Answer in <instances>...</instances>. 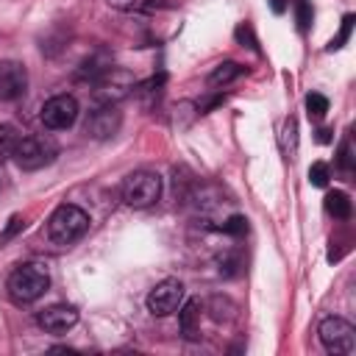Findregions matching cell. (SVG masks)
Instances as JSON below:
<instances>
[{
    "label": "cell",
    "instance_id": "1",
    "mask_svg": "<svg viewBox=\"0 0 356 356\" xmlns=\"http://www.w3.org/2000/svg\"><path fill=\"white\" fill-rule=\"evenodd\" d=\"M47 289H50V273L44 264L25 261V264L14 267V273L8 275V298L19 306L39 300Z\"/></svg>",
    "mask_w": 356,
    "mask_h": 356
},
{
    "label": "cell",
    "instance_id": "2",
    "mask_svg": "<svg viewBox=\"0 0 356 356\" xmlns=\"http://www.w3.org/2000/svg\"><path fill=\"white\" fill-rule=\"evenodd\" d=\"M89 231V214L72 203H61L47 220V236L58 248H70Z\"/></svg>",
    "mask_w": 356,
    "mask_h": 356
},
{
    "label": "cell",
    "instance_id": "3",
    "mask_svg": "<svg viewBox=\"0 0 356 356\" xmlns=\"http://www.w3.org/2000/svg\"><path fill=\"white\" fill-rule=\"evenodd\" d=\"M56 156H58V147H56V142H53L50 136H44V134L19 136V142H17L14 153H11L14 164H17L19 170H25V172H36V170L53 164Z\"/></svg>",
    "mask_w": 356,
    "mask_h": 356
},
{
    "label": "cell",
    "instance_id": "4",
    "mask_svg": "<svg viewBox=\"0 0 356 356\" xmlns=\"http://www.w3.org/2000/svg\"><path fill=\"white\" fill-rule=\"evenodd\" d=\"M161 197V178L153 170H134L122 181V200L131 209H147Z\"/></svg>",
    "mask_w": 356,
    "mask_h": 356
},
{
    "label": "cell",
    "instance_id": "5",
    "mask_svg": "<svg viewBox=\"0 0 356 356\" xmlns=\"http://www.w3.org/2000/svg\"><path fill=\"white\" fill-rule=\"evenodd\" d=\"M317 334L328 353H353L356 348V328L345 317H325Z\"/></svg>",
    "mask_w": 356,
    "mask_h": 356
},
{
    "label": "cell",
    "instance_id": "6",
    "mask_svg": "<svg viewBox=\"0 0 356 356\" xmlns=\"http://www.w3.org/2000/svg\"><path fill=\"white\" fill-rule=\"evenodd\" d=\"M145 303H147V312L150 314L167 317V314H172V312L181 309V303H184V284L178 278H164V281H159L147 292V300Z\"/></svg>",
    "mask_w": 356,
    "mask_h": 356
},
{
    "label": "cell",
    "instance_id": "7",
    "mask_svg": "<svg viewBox=\"0 0 356 356\" xmlns=\"http://www.w3.org/2000/svg\"><path fill=\"white\" fill-rule=\"evenodd\" d=\"M95 100L97 103H117V100H122L136 83H134V78L125 72V70H117V67H108L106 72H100L95 81Z\"/></svg>",
    "mask_w": 356,
    "mask_h": 356
},
{
    "label": "cell",
    "instance_id": "8",
    "mask_svg": "<svg viewBox=\"0 0 356 356\" xmlns=\"http://www.w3.org/2000/svg\"><path fill=\"white\" fill-rule=\"evenodd\" d=\"M39 120L47 131H64L78 120V100L72 95H56L42 106Z\"/></svg>",
    "mask_w": 356,
    "mask_h": 356
},
{
    "label": "cell",
    "instance_id": "9",
    "mask_svg": "<svg viewBox=\"0 0 356 356\" xmlns=\"http://www.w3.org/2000/svg\"><path fill=\"white\" fill-rule=\"evenodd\" d=\"M122 125V111L117 108V103H100L89 117H86V136L103 142V139H111Z\"/></svg>",
    "mask_w": 356,
    "mask_h": 356
},
{
    "label": "cell",
    "instance_id": "10",
    "mask_svg": "<svg viewBox=\"0 0 356 356\" xmlns=\"http://www.w3.org/2000/svg\"><path fill=\"white\" fill-rule=\"evenodd\" d=\"M28 89V70L19 61H0V100H19Z\"/></svg>",
    "mask_w": 356,
    "mask_h": 356
},
{
    "label": "cell",
    "instance_id": "11",
    "mask_svg": "<svg viewBox=\"0 0 356 356\" xmlns=\"http://www.w3.org/2000/svg\"><path fill=\"white\" fill-rule=\"evenodd\" d=\"M36 323L47 334H64V331H70L78 323V309L67 306V303H56V306H47L44 312H39Z\"/></svg>",
    "mask_w": 356,
    "mask_h": 356
},
{
    "label": "cell",
    "instance_id": "12",
    "mask_svg": "<svg viewBox=\"0 0 356 356\" xmlns=\"http://www.w3.org/2000/svg\"><path fill=\"white\" fill-rule=\"evenodd\" d=\"M200 312H203V306H200V300L197 298H192V300H186L184 306H181V334L186 337V339H197L200 337Z\"/></svg>",
    "mask_w": 356,
    "mask_h": 356
},
{
    "label": "cell",
    "instance_id": "13",
    "mask_svg": "<svg viewBox=\"0 0 356 356\" xmlns=\"http://www.w3.org/2000/svg\"><path fill=\"white\" fill-rule=\"evenodd\" d=\"M242 72H245L242 64H236V61H222V64H217V67L209 72V86H228V83L236 81Z\"/></svg>",
    "mask_w": 356,
    "mask_h": 356
},
{
    "label": "cell",
    "instance_id": "14",
    "mask_svg": "<svg viewBox=\"0 0 356 356\" xmlns=\"http://www.w3.org/2000/svg\"><path fill=\"white\" fill-rule=\"evenodd\" d=\"M325 211H328L334 220H348L350 211H353V203H350V197H348L342 189H334V192L325 195Z\"/></svg>",
    "mask_w": 356,
    "mask_h": 356
},
{
    "label": "cell",
    "instance_id": "15",
    "mask_svg": "<svg viewBox=\"0 0 356 356\" xmlns=\"http://www.w3.org/2000/svg\"><path fill=\"white\" fill-rule=\"evenodd\" d=\"M281 147H284V156L286 159H295L298 156V120L295 117H286V122H284Z\"/></svg>",
    "mask_w": 356,
    "mask_h": 356
},
{
    "label": "cell",
    "instance_id": "16",
    "mask_svg": "<svg viewBox=\"0 0 356 356\" xmlns=\"http://www.w3.org/2000/svg\"><path fill=\"white\" fill-rule=\"evenodd\" d=\"M292 8H295V22H298V31L306 33L314 22V8L309 0H292Z\"/></svg>",
    "mask_w": 356,
    "mask_h": 356
},
{
    "label": "cell",
    "instance_id": "17",
    "mask_svg": "<svg viewBox=\"0 0 356 356\" xmlns=\"http://www.w3.org/2000/svg\"><path fill=\"white\" fill-rule=\"evenodd\" d=\"M17 142H19L17 128H14V125H0V161L11 159V153H14Z\"/></svg>",
    "mask_w": 356,
    "mask_h": 356
},
{
    "label": "cell",
    "instance_id": "18",
    "mask_svg": "<svg viewBox=\"0 0 356 356\" xmlns=\"http://www.w3.org/2000/svg\"><path fill=\"white\" fill-rule=\"evenodd\" d=\"M353 19H356L353 14H345V17H342V25H339V33H337V36H334V39H331V42L325 44V50H328V53H334V50H339V47H345V42L350 39V31H353Z\"/></svg>",
    "mask_w": 356,
    "mask_h": 356
},
{
    "label": "cell",
    "instance_id": "19",
    "mask_svg": "<svg viewBox=\"0 0 356 356\" xmlns=\"http://www.w3.org/2000/svg\"><path fill=\"white\" fill-rule=\"evenodd\" d=\"M306 111H309L312 120H323L325 111H328V97L320 95V92H309L306 95Z\"/></svg>",
    "mask_w": 356,
    "mask_h": 356
},
{
    "label": "cell",
    "instance_id": "20",
    "mask_svg": "<svg viewBox=\"0 0 356 356\" xmlns=\"http://www.w3.org/2000/svg\"><path fill=\"white\" fill-rule=\"evenodd\" d=\"M337 167L342 172H353V145H350V136H345L339 142V150H337Z\"/></svg>",
    "mask_w": 356,
    "mask_h": 356
},
{
    "label": "cell",
    "instance_id": "21",
    "mask_svg": "<svg viewBox=\"0 0 356 356\" xmlns=\"http://www.w3.org/2000/svg\"><path fill=\"white\" fill-rule=\"evenodd\" d=\"M328 178H331V167L325 161H314L309 167V184L312 186H328Z\"/></svg>",
    "mask_w": 356,
    "mask_h": 356
},
{
    "label": "cell",
    "instance_id": "22",
    "mask_svg": "<svg viewBox=\"0 0 356 356\" xmlns=\"http://www.w3.org/2000/svg\"><path fill=\"white\" fill-rule=\"evenodd\" d=\"M234 39H236L242 47H250V50H256V53H259V39H256V33H253V28H250L248 22L236 25V31H234Z\"/></svg>",
    "mask_w": 356,
    "mask_h": 356
},
{
    "label": "cell",
    "instance_id": "23",
    "mask_svg": "<svg viewBox=\"0 0 356 356\" xmlns=\"http://www.w3.org/2000/svg\"><path fill=\"white\" fill-rule=\"evenodd\" d=\"M222 234H228V236H245L248 234V220L242 214H231L222 222Z\"/></svg>",
    "mask_w": 356,
    "mask_h": 356
},
{
    "label": "cell",
    "instance_id": "24",
    "mask_svg": "<svg viewBox=\"0 0 356 356\" xmlns=\"http://www.w3.org/2000/svg\"><path fill=\"white\" fill-rule=\"evenodd\" d=\"M22 225H25V220H22L19 214H14V217L8 220V225H6V231L0 234V248H3V245H6V242H8V239H11V236H14V234H17Z\"/></svg>",
    "mask_w": 356,
    "mask_h": 356
},
{
    "label": "cell",
    "instance_id": "25",
    "mask_svg": "<svg viewBox=\"0 0 356 356\" xmlns=\"http://www.w3.org/2000/svg\"><path fill=\"white\" fill-rule=\"evenodd\" d=\"M106 3L120 11H142L145 8V0H106Z\"/></svg>",
    "mask_w": 356,
    "mask_h": 356
},
{
    "label": "cell",
    "instance_id": "26",
    "mask_svg": "<svg viewBox=\"0 0 356 356\" xmlns=\"http://www.w3.org/2000/svg\"><path fill=\"white\" fill-rule=\"evenodd\" d=\"M236 256H225V259H220V275H234L236 273Z\"/></svg>",
    "mask_w": 356,
    "mask_h": 356
},
{
    "label": "cell",
    "instance_id": "27",
    "mask_svg": "<svg viewBox=\"0 0 356 356\" xmlns=\"http://www.w3.org/2000/svg\"><path fill=\"white\" fill-rule=\"evenodd\" d=\"M267 3H270L273 14H284L286 11V0H267Z\"/></svg>",
    "mask_w": 356,
    "mask_h": 356
},
{
    "label": "cell",
    "instance_id": "28",
    "mask_svg": "<svg viewBox=\"0 0 356 356\" xmlns=\"http://www.w3.org/2000/svg\"><path fill=\"white\" fill-rule=\"evenodd\" d=\"M317 139H320V142H331V131L320 128V131H317Z\"/></svg>",
    "mask_w": 356,
    "mask_h": 356
},
{
    "label": "cell",
    "instance_id": "29",
    "mask_svg": "<svg viewBox=\"0 0 356 356\" xmlns=\"http://www.w3.org/2000/svg\"><path fill=\"white\" fill-rule=\"evenodd\" d=\"M0 186H3V181H0Z\"/></svg>",
    "mask_w": 356,
    "mask_h": 356
}]
</instances>
